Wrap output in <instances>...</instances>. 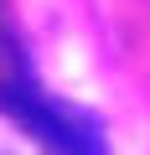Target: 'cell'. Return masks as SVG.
Listing matches in <instances>:
<instances>
[{"instance_id":"1","label":"cell","mask_w":150,"mask_h":155,"mask_svg":"<svg viewBox=\"0 0 150 155\" xmlns=\"http://www.w3.org/2000/svg\"><path fill=\"white\" fill-rule=\"evenodd\" d=\"M0 109H11L26 129H36L47 145H57L62 155H98V134L88 119L67 114V109H52L42 93L31 88H0Z\"/></svg>"}]
</instances>
